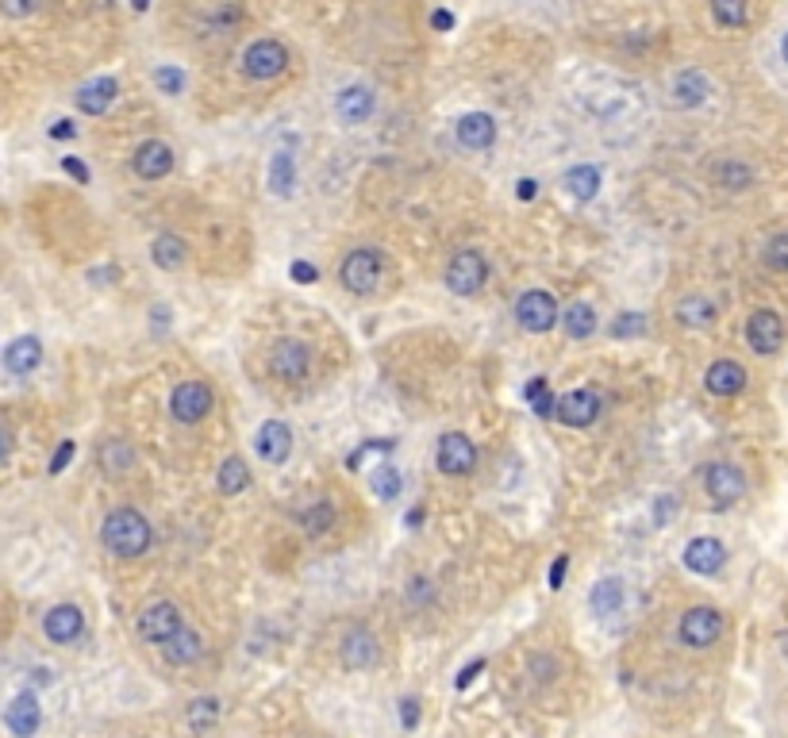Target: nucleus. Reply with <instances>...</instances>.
I'll return each instance as SVG.
<instances>
[{
    "label": "nucleus",
    "instance_id": "f257e3e1",
    "mask_svg": "<svg viewBox=\"0 0 788 738\" xmlns=\"http://www.w3.org/2000/svg\"><path fill=\"white\" fill-rule=\"evenodd\" d=\"M150 523L139 508H112L100 527V542L116 558H143L150 550Z\"/></svg>",
    "mask_w": 788,
    "mask_h": 738
},
{
    "label": "nucleus",
    "instance_id": "f03ea898",
    "mask_svg": "<svg viewBox=\"0 0 788 738\" xmlns=\"http://www.w3.org/2000/svg\"><path fill=\"white\" fill-rule=\"evenodd\" d=\"M339 281L354 296H370L377 285H381V254L373 246H358L350 250L339 266Z\"/></svg>",
    "mask_w": 788,
    "mask_h": 738
},
{
    "label": "nucleus",
    "instance_id": "7ed1b4c3",
    "mask_svg": "<svg viewBox=\"0 0 788 738\" xmlns=\"http://www.w3.org/2000/svg\"><path fill=\"white\" fill-rule=\"evenodd\" d=\"M485 277H489L485 258H481L477 250H458V254L450 258V266H446V289L458 296H473V293H481Z\"/></svg>",
    "mask_w": 788,
    "mask_h": 738
},
{
    "label": "nucleus",
    "instance_id": "20e7f679",
    "mask_svg": "<svg viewBox=\"0 0 788 738\" xmlns=\"http://www.w3.org/2000/svg\"><path fill=\"white\" fill-rule=\"evenodd\" d=\"M285 66H289V50L281 47L277 39H254L247 54H243V70L254 81H273V77L285 74Z\"/></svg>",
    "mask_w": 788,
    "mask_h": 738
},
{
    "label": "nucleus",
    "instance_id": "39448f33",
    "mask_svg": "<svg viewBox=\"0 0 788 738\" xmlns=\"http://www.w3.org/2000/svg\"><path fill=\"white\" fill-rule=\"evenodd\" d=\"M516 320L523 331L546 335V331H554V323H558V300L550 293H542V289H531V293H523L516 300Z\"/></svg>",
    "mask_w": 788,
    "mask_h": 738
},
{
    "label": "nucleus",
    "instance_id": "423d86ee",
    "mask_svg": "<svg viewBox=\"0 0 788 738\" xmlns=\"http://www.w3.org/2000/svg\"><path fill=\"white\" fill-rule=\"evenodd\" d=\"M216 396L204 381H181L170 396V412L177 423H200V419L212 412Z\"/></svg>",
    "mask_w": 788,
    "mask_h": 738
},
{
    "label": "nucleus",
    "instance_id": "0eeeda50",
    "mask_svg": "<svg viewBox=\"0 0 788 738\" xmlns=\"http://www.w3.org/2000/svg\"><path fill=\"white\" fill-rule=\"evenodd\" d=\"M181 627H185L181 608L170 604V600H158V604L143 608V615H139V639L154 642V646H162L166 639H173Z\"/></svg>",
    "mask_w": 788,
    "mask_h": 738
},
{
    "label": "nucleus",
    "instance_id": "6e6552de",
    "mask_svg": "<svg viewBox=\"0 0 788 738\" xmlns=\"http://www.w3.org/2000/svg\"><path fill=\"white\" fill-rule=\"evenodd\" d=\"M435 458H439V469H443L446 477H466V473L477 469V446L462 431H446L443 439H439Z\"/></svg>",
    "mask_w": 788,
    "mask_h": 738
},
{
    "label": "nucleus",
    "instance_id": "1a4fd4ad",
    "mask_svg": "<svg viewBox=\"0 0 788 738\" xmlns=\"http://www.w3.org/2000/svg\"><path fill=\"white\" fill-rule=\"evenodd\" d=\"M723 635V615L715 608H689L681 615V642L689 650H708Z\"/></svg>",
    "mask_w": 788,
    "mask_h": 738
},
{
    "label": "nucleus",
    "instance_id": "9d476101",
    "mask_svg": "<svg viewBox=\"0 0 788 738\" xmlns=\"http://www.w3.org/2000/svg\"><path fill=\"white\" fill-rule=\"evenodd\" d=\"M746 343L754 354H777L781 343H785V323L773 308H758L750 320H746Z\"/></svg>",
    "mask_w": 788,
    "mask_h": 738
},
{
    "label": "nucleus",
    "instance_id": "9b49d317",
    "mask_svg": "<svg viewBox=\"0 0 788 738\" xmlns=\"http://www.w3.org/2000/svg\"><path fill=\"white\" fill-rule=\"evenodd\" d=\"M704 489H708V496H712L719 508H727V504L742 500L746 477H742V469L731 466V462H712V466L704 469Z\"/></svg>",
    "mask_w": 788,
    "mask_h": 738
},
{
    "label": "nucleus",
    "instance_id": "f8f14e48",
    "mask_svg": "<svg viewBox=\"0 0 788 738\" xmlns=\"http://www.w3.org/2000/svg\"><path fill=\"white\" fill-rule=\"evenodd\" d=\"M339 658H343V665L346 669H354V673L377 665V658H381L377 635H373L370 627H350L343 635V642H339Z\"/></svg>",
    "mask_w": 788,
    "mask_h": 738
},
{
    "label": "nucleus",
    "instance_id": "ddd939ff",
    "mask_svg": "<svg viewBox=\"0 0 788 738\" xmlns=\"http://www.w3.org/2000/svg\"><path fill=\"white\" fill-rule=\"evenodd\" d=\"M308 366H312V350L300 343V339H281L270 350V369L281 381H304Z\"/></svg>",
    "mask_w": 788,
    "mask_h": 738
},
{
    "label": "nucleus",
    "instance_id": "4468645a",
    "mask_svg": "<svg viewBox=\"0 0 788 738\" xmlns=\"http://www.w3.org/2000/svg\"><path fill=\"white\" fill-rule=\"evenodd\" d=\"M685 569L689 573H696V577H712V573H719L723 569V562H727V546L719 539H712V535H700V539H692L689 546H685Z\"/></svg>",
    "mask_w": 788,
    "mask_h": 738
},
{
    "label": "nucleus",
    "instance_id": "2eb2a0df",
    "mask_svg": "<svg viewBox=\"0 0 788 738\" xmlns=\"http://www.w3.org/2000/svg\"><path fill=\"white\" fill-rule=\"evenodd\" d=\"M254 450H258L262 462L281 466V462L293 454V431H289V423H281V419L262 423V431H258V439H254Z\"/></svg>",
    "mask_w": 788,
    "mask_h": 738
},
{
    "label": "nucleus",
    "instance_id": "dca6fc26",
    "mask_svg": "<svg viewBox=\"0 0 788 738\" xmlns=\"http://www.w3.org/2000/svg\"><path fill=\"white\" fill-rule=\"evenodd\" d=\"M43 631H47V639L58 642V646L77 642L81 639V631H85V615H81V608H74V604H58V608H50L47 619H43Z\"/></svg>",
    "mask_w": 788,
    "mask_h": 738
},
{
    "label": "nucleus",
    "instance_id": "f3484780",
    "mask_svg": "<svg viewBox=\"0 0 788 738\" xmlns=\"http://www.w3.org/2000/svg\"><path fill=\"white\" fill-rule=\"evenodd\" d=\"M131 170L139 173L143 181H158V177H166L173 170V150L162 143V139H147L143 147L135 150V158H131Z\"/></svg>",
    "mask_w": 788,
    "mask_h": 738
},
{
    "label": "nucleus",
    "instance_id": "a211bd4d",
    "mask_svg": "<svg viewBox=\"0 0 788 738\" xmlns=\"http://www.w3.org/2000/svg\"><path fill=\"white\" fill-rule=\"evenodd\" d=\"M596 416H600V393H592V389H577L558 400V419L566 427H589V423H596Z\"/></svg>",
    "mask_w": 788,
    "mask_h": 738
},
{
    "label": "nucleus",
    "instance_id": "6ab92c4d",
    "mask_svg": "<svg viewBox=\"0 0 788 738\" xmlns=\"http://www.w3.org/2000/svg\"><path fill=\"white\" fill-rule=\"evenodd\" d=\"M4 723H8V731L16 738H31L39 731V723H43V712H39V700H35V692H20L12 704H8V712H4Z\"/></svg>",
    "mask_w": 788,
    "mask_h": 738
},
{
    "label": "nucleus",
    "instance_id": "aec40b11",
    "mask_svg": "<svg viewBox=\"0 0 788 738\" xmlns=\"http://www.w3.org/2000/svg\"><path fill=\"white\" fill-rule=\"evenodd\" d=\"M454 135H458V143L466 150H489L496 143V120L489 112H469V116L458 120Z\"/></svg>",
    "mask_w": 788,
    "mask_h": 738
},
{
    "label": "nucleus",
    "instance_id": "412c9836",
    "mask_svg": "<svg viewBox=\"0 0 788 738\" xmlns=\"http://www.w3.org/2000/svg\"><path fill=\"white\" fill-rule=\"evenodd\" d=\"M704 389L712 396H739L746 389V369L739 362H731V358H719L704 373Z\"/></svg>",
    "mask_w": 788,
    "mask_h": 738
},
{
    "label": "nucleus",
    "instance_id": "4be33fe9",
    "mask_svg": "<svg viewBox=\"0 0 788 738\" xmlns=\"http://www.w3.org/2000/svg\"><path fill=\"white\" fill-rule=\"evenodd\" d=\"M373 104H377L373 89H366V85H346L343 93L335 97V112H339L343 123H366L373 116Z\"/></svg>",
    "mask_w": 788,
    "mask_h": 738
},
{
    "label": "nucleus",
    "instance_id": "5701e85b",
    "mask_svg": "<svg viewBox=\"0 0 788 738\" xmlns=\"http://www.w3.org/2000/svg\"><path fill=\"white\" fill-rule=\"evenodd\" d=\"M116 93H120L116 77H97V81H89V85L77 89V108H81L85 116H104V112L112 108Z\"/></svg>",
    "mask_w": 788,
    "mask_h": 738
},
{
    "label": "nucleus",
    "instance_id": "b1692460",
    "mask_svg": "<svg viewBox=\"0 0 788 738\" xmlns=\"http://www.w3.org/2000/svg\"><path fill=\"white\" fill-rule=\"evenodd\" d=\"M708 93H712V81L704 70H681L673 77V104H681V108H700Z\"/></svg>",
    "mask_w": 788,
    "mask_h": 738
},
{
    "label": "nucleus",
    "instance_id": "393cba45",
    "mask_svg": "<svg viewBox=\"0 0 788 738\" xmlns=\"http://www.w3.org/2000/svg\"><path fill=\"white\" fill-rule=\"evenodd\" d=\"M200 654H204V642H200V635L189 627V623H185L173 639L162 642V658H166L170 665H193Z\"/></svg>",
    "mask_w": 788,
    "mask_h": 738
},
{
    "label": "nucleus",
    "instance_id": "a878e982",
    "mask_svg": "<svg viewBox=\"0 0 788 738\" xmlns=\"http://www.w3.org/2000/svg\"><path fill=\"white\" fill-rule=\"evenodd\" d=\"M43 362V343L35 339V335H20V339H12V346L4 350V366L12 369V373H31V369H39Z\"/></svg>",
    "mask_w": 788,
    "mask_h": 738
},
{
    "label": "nucleus",
    "instance_id": "bb28decb",
    "mask_svg": "<svg viewBox=\"0 0 788 738\" xmlns=\"http://www.w3.org/2000/svg\"><path fill=\"white\" fill-rule=\"evenodd\" d=\"M97 462L108 477H124V473L135 469V450H131L124 439H104L97 450Z\"/></svg>",
    "mask_w": 788,
    "mask_h": 738
},
{
    "label": "nucleus",
    "instance_id": "cd10ccee",
    "mask_svg": "<svg viewBox=\"0 0 788 738\" xmlns=\"http://www.w3.org/2000/svg\"><path fill=\"white\" fill-rule=\"evenodd\" d=\"M562 185H566V193L573 200H592L600 193V170L589 166V162H581V166H569L566 177H562Z\"/></svg>",
    "mask_w": 788,
    "mask_h": 738
},
{
    "label": "nucleus",
    "instance_id": "c85d7f7f",
    "mask_svg": "<svg viewBox=\"0 0 788 738\" xmlns=\"http://www.w3.org/2000/svg\"><path fill=\"white\" fill-rule=\"evenodd\" d=\"M150 258H154V266H162V270H181L185 262H189V246L181 235H158L154 246H150Z\"/></svg>",
    "mask_w": 788,
    "mask_h": 738
},
{
    "label": "nucleus",
    "instance_id": "c756f323",
    "mask_svg": "<svg viewBox=\"0 0 788 738\" xmlns=\"http://www.w3.org/2000/svg\"><path fill=\"white\" fill-rule=\"evenodd\" d=\"M589 604L600 619L616 615L619 608H623V581H619V577H604V581H596V585H592Z\"/></svg>",
    "mask_w": 788,
    "mask_h": 738
},
{
    "label": "nucleus",
    "instance_id": "7c9ffc66",
    "mask_svg": "<svg viewBox=\"0 0 788 738\" xmlns=\"http://www.w3.org/2000/svg\"><path fill=\"white\" fill-rule=\"evenodd\" d=\"M293 185H296V162L289 150H277L270 162V189L277 197H293Z\"/></svg>",
    "mask_w": 788,
    "mask_h": 738
},
{
    "label": "nucleus",
    "instance_id": "2f4dec72",
    "mask_svg": "<svg viewBox=\"0 0 788 738\" xmlns=\"http://www.w3.org/2000/svg\"><path fill=\"white\" fill-rule=\"evenodd\" d=\"M677 320L692 327V331H700V327H708L715 320V304L708 296H685L681 304H677Z\"/></svg>",
    "mask_w": 788,
    "mask_h": 738
},
{
    "label": "nucleus",
    "instance_id": "473e14b6",
    "mask_svg": "<svg viewBox=\"0 0 788 738\" xmlns=\"http://www.w3.org/2000/svg\"><path fill=\"white\" fill-rule=\"evenodd\" d=\"M216 719H220V700H216V696H200V700L189 704V712H185V723H189V731H193V735L212 731V727H216Z\"/></svg>",
    "mask_w": 788,
    "mask_h": 738
},
{
    "label": "nucleus",
    "instance_id": "72a5a7b5",
    "mask_svg": "<svg viewBox=\"0 0 788 738\" xmlns=\"http://www.w3.org/2000/svg\"><path fill=\"white\" fill-rule=\"evenodd\" d=\"M216 485H220L223 496H239V492L250 485V469L243 458H223L220 473H216Z\"/></svg>",
    "mask_w": 788,
    "mask_h": 738
},
{
    "label": "nucleus",
    "instance_id": "f704fd0d",
    "mask_svg": "<svg viewBox=\"0 0 788 738\" xmlns=\"http://www.w3.org/2000/svg\"><path fill=\"white\" fill-rule=\"evenodd\" d=\"M715 185H723V189H731V193H742V189H750V185H754V170H750L746 162L727 158V162H719V166H715Z\"/></svg>",
    "mask_w": 788,
    "mask_h": 738
},
{
    "label": "nucleus",
    "instance_id": "c9c22d12",
    "mask_svg": "<svg viewBox=\"0 0 788 738\" xmlns=\"http://www.w3.org/2000/svg\"><path fill=\"white\" fill-rule=\"evenodd\" d=\"M592 331H596V312H592V304H569L566 308V335L569 339H589Z\"/></svg>",
    "mask_w": 788,
    "mask_h": 738
},
{
    "label": "nucleus",
    "instance_id": "e433bc0d",
    "mask_svg": "<svg viewBox=\"0 0 788 738\" xmlns=\"http://www.w3.org/2000/svg\"><path fill=\"white\" fill-rule=\"evenodd\" d=\"M296 519H300V531H304V535H323V531L335 523V508H331L327 500H316L312 508H304Z\"/></svg>",
    "mask_w": 788,
    "mask_h": 738
},
{
    "label": "nucleus",
    "instance_id": "4c0bfd02",
    "mask_svg": "<svg viewBox=\"0 0 788 738\" xmlns=\"http://www.w3.org/2000/svg\"><path fill=\"white\" fill-rule=\"evenodd\" d=\"M712 16L719 27H742L750 16V0H712Z\"/></svg>",
    "mask_w": 788,
    "mask_h": 738
},
{
    "label": "nucleus",
    "instance_id": "58836bf2",
    "mask_svg": "<svg viewBox=\"0 0 788 738\" xmlns=\"http://www.w3.org/2000/svg\"><path fill=\"white\" fill-rule=\"evenodd\" d=\"M370 485H373V492H377L381 500H396V496H400V489H404V477L396 473V466H377L370 473Z\"/></svg>",
    "mask_w": 788,
    "mask_h": 738
},
{
    "label": "nucleus",
    "instance_id": "ea45409f",
    "mask_svg": "<svg viewBox=\"0 0 788 738\" xmlns=\"http://www.w3.org/2000/svg\"><path fill=\"white\" fill-rule=\"evenodd\" d=\"M762 262H765V270H773V273H788V231H781V235H773V239L765 243Z\"/></svg>",
    "mask_w": 788,
    "mask_h": 738
},
{
    "label": "nucleus",
    "instance_id": "a19ab883",
    "mask_svg": "<svg viewBox=\"0 0 788 738\" xmlns=\"http://www.w3.org/2000/svg\"><path fill=\"white\" fill-rule=\"evenodd\" d=\"M646 331V316L642 312H619L612 320V339H639Z\"/></svg>",
    "mask_w": 788,
    "mask_h": 738
},
{
    "label": "nucleus",
    "instance_id": "79ce46f5",
    "mask_svg": "<svg viewBox=\"0 0 788 738\" xmlns=\"http://www.w3.org/2000/svg\"><path fill=\"white\" fill-rule=\"evenodd\" d=\"M154 81H158V89H162L166 97H181V89H185V74H181L177 66H158V70H154Z\"/></svg>",
    "mask_w": 788,
    "mask_h": 738
},
{
    "label": "nucleus",
    "instance_id": "37998d69",
    "mask_svg": "<svg viewBox=\"0 0 788 738\" xmlns=\"http://www.w3.org/2000/svg\"><path fill=\"white\" fill-rule=\"evenodd\" d=\"M39 8H43V0H0V16H8V20H27Z\"/></svg>",
    "mask_w": 788,
    "mask_h": 738
},
{
    "label": "nucleus",
    "instance_id": "c03bdc74",
    "mask_svg": "<svg viewBox=\"0 0 788 738\" xmlns=\"http://www.w3.org/2000/svg\"><path fill=\"white\" fill-rule=\"evenodd\" d=\"M239 20H243V12H239V8H223V12L212 16V31H235Z\"/></svg>",
    "mask_w": 788,
    "mask_h": 738
},
{
    "label": "nucleus",
    "instance_id": "a18cd8bd",
    "mask_svg": "<svg viewBox=\"0 0 788 738\" xmlns=\"http://www.w3.org/2000/svg\"><path fill=\"white\" fill-rule=\"evenodd\" d=\"M400 719H404V727H408V731L419 723V700L416 696H404V700H400Z\"/></svg>",
    "mask_w": 788,
    "mask_h": 738
},
{
    "label": "nucleus",
    "instance_id": "49530a36",
    "mask_svg": "<svg viewBox=\"0 0 788 738\" xmlns=\"http://www.w3.org/2000/svg\"><path fill=\"white\" fill-rule=\"evenodd\" d=\"M669 516H677V500H673V496L665 492V496H658V508H654V523H658V527H665V519H669Z\"/></svg>",
    "mask_w": 788,
    "mask_h": 738
},
{
    "label": "nucleus",
    "instance_id": "de8ad7c7",
    "mask_svg": "<svg viewBox=\"0 0 788 738\" xmlns=\"http://www.w3.org/2000/svg\"><path fill=\"white\" fill-rule=\"evenodd\" d=\"M531 408H535V416H554V412H558V396L550 393V389H546V393L539 396V400H535V404H531Z\"/></svg>",
    "mask_w": 788,
    "mask_h": 738
},
{
    "label": "nucleus",
    "instance_id": "09e8293b",
    "mask_svg": "<svg viewBox=\"0 0 788 738\" xmlns=\"http://www.w3.org/2000/svg\"><path fill=\"white\" fill-rule=\"evenodd\" d=\"M70 458H74V443L66 439V443L58 446V454H54V462H50V473H62V469L70 466Z\"/></svg>",
    "mask_w": 788,
    "mask_h": 738
},
{
    "label": "nucleus",
    "instance_id": "8fccbe9b",
    "mask_svg": "<svg viewBox=\"0 0 788 738\" xmlns=\"http://www.w3.org/2000/svg\"><path fill=\"white\" fill-rule=\"evenodd\" d=\"M566 569H569V558H566V554H558V558H554V566H550V589H562V581H566Z\"/></svg>",
    "mask_w": 788,
    "mask_h": 738
},
{
    "label": "nucleus",
    "instance_id": "3c124183",
    "mask_svg": "<svg viewBox=\"0 0 788 738\" xmlns=\"http://www.w3.org/2000/svg\"><path fill=\"white\" fill-rule=\"evenodd\" d=\"M289 273H293V281H300V285H312V281L320 277L312 262H293V270H289Z\"/></svg>",
    "mask_w": 788,
    "mask_h": 738
},
{
    "label": "nucleus",
    "instance_id": "603ef678",
    "mask_svg": "<svg viewBox=\"0 0 788 738\" xmlns=\"http://www.w3.org/2000/svg\"><path fill=\"white\" fill-rule=\"evenodd\" d=\"M481 669H485V662H469L466 669L454 677V685H458V689H469V685L477 681V673H481Z\"/></svg>",
    "mask_w": 788,
    "mask_h": 738
},
{
    "label": "nucleus",
    "instance_id": "864d4df0",
    "mask_svg": "<svg viewBox=\"0 0 788 738\" xmlns=\"http://www.w3.org/2000/svg\"><path fill=\"white\" fill-rule=\"evenodd\" d=\"M12 446H16V439H12V431L8 427H0V466L12 458Z\"/></svg>",
    "mask_w": 788,
    "mask_h": 738
},
{
    "label": "nucleus",
    "instance_id": "5fc2aeb1",
    "mask_svg": "<svg viewBox=\"0 0 788 738\" xmlns=\"http://www.w3.org/2000/svg\"><path fill=\"white\" fill-rule=\"evenodd\" d=\"M62 166H66V173H70V177H77V181H81V185H89V170H85V166H81V162H77V158H66V162H62Z\"/></svg>",
    "mask_w": 788,
    "mask_h": 738
},
{
    "label": "nucleus",
    "instance_id": "6e6d98bb",
    "mask_svg": "<svg viewBox=\"0 0 788 738\" xmlns=\"http://www.w3.org/2000/svg\"><path fill=\"white\" fill-rule=\"evenodd\" d=\"M535 193H539V181H531V177H523V181L516 185L519 200H535Z\"/></svg>",
    "mask_w": 788,
    "mask_h": 738
},
{
    "label": "nucleus",
    "instance_id": "4d7b16f0",
    "mask_svg": "<svg viewBox=\"0 0 788 738\" xmlns=\"http://www.w3.org/2000/svg\"><path fill=\"white\" fill-rule=\"evenodd\" d=\"M77 131H74V123L70 120H58L54 127H50V139H74Z\"/></svg>",
    "mask_w": 788,
    "mask_h": 738
},
{
    "label": "nucleus",
    "instance_id": "13d9d810",
    "mask_svg": "<svg viewBox=\"0 0 788 738\" xmlns=\"http://www.w3.org/2000/svg\"><path fill=\"white\" fill-rule=\"evenodd\" d=\"M542 393H546V381H542V377H535V381H531V385H527V400H531V404H535V400H539Z\"/></svg>",
    "mask_w": 788,
    "mask_h": 738
},
{
    "label": "nucleus",
    "instance_id": "bf43d9fd",
    "mask_svg": "<svg viewBox=\"0 0 788 738\" xmlns=\"http://www.w3.org/2000/svg\"><path fill=\"white\" fill-rule=\"evenodd\" d=\"M423 596H431V585H427L423 577H416V581H412V600H423Z\"/></svg>",
    "mask_w": 788,
    "mask_h": 738
},
{
    "label": "nucleus",
    "instance_id": "052dcab7",
    "mask_svg": "<svg viewBox=\"0 0 788 738\" xmlns=\"http://www.w3.org/2000/svg\"><path fill=\"white\" fill-rule=\"evenodd\" d=\"M435 27H439V31H450V27H454V16H450V12H435Z\"/></svg>",
    "mask_w": 788,
    "mask_h": 738
},
{
    "label": "nucleus",
    "instance_id": "680f3d73",
    "mask_svg": "<svg viewBox=\"0 0 788 738\" xmlns=\"http://www.w3.org/2000/svg\"><path fill=\"white\" fill-rule=\"evenodd\" d=\"M781 54H785V62H788V35L781 39Z\"/></svg>",
    "mask_w": 788,
    "mask_h": 738
},
{
    "label": "nucleus",
    "instance_id": "e2e57ef3",
    "mask_svg": "<svg viewBox=\"0 0 788 738\" xmlns=\"http://www.w3.org/2000/svg\"><path fill=\"white\" fill-rule=\"evenodd\" d=\"M131 4H135V8H139V12H143V8H147L150 0H131Z\"/></svg>",
    "mask_w": 788,
    "mask_h": 738
}]
</instances>
